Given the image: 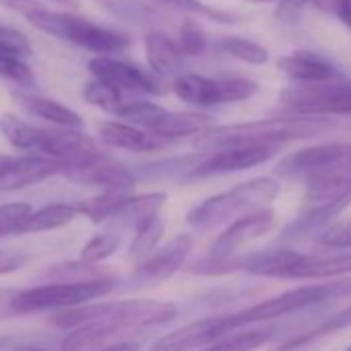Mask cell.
Wrapping results in <instances>:
<instances>
[{
	"instance_id": "cell-1",
	"label": "cell",
	"mask_w": 351,
	"mask_h": 351,
	"mask_svg": "<svg viewBox=\"0 0 351 351\" xmlns=\"http://www.w3.org/2000/svg\"><path fill=\"white\" fill-rule=\"evenodd\" d=\"M176 306L155 300H122L85 304L62 310L52 320L58 326H73L75 330L62 339L60 351H87L101 347L124 330L161 326L176 318Z\"/></svg>"
},
{
	"instance_id": "cell-2",
	"label": "cell",
	"mask_w": 351,
	"mask_h": 351,
	"mask_svg": "<svg viewBox=\"0 0 351 351\" xmlns=\"http://www.w3.org/2000/svg\"><path fill=\"white\" fill-rule=\"evenodd\" d=\"M335 126L328 118H310V116H287V118H265L242 124L211 126L197 134V149H226L240 145H277L281 147L287 141L310 138L326 128Z\"/></svg>"
},
{
	"instance_id": "cell-3",
	"label": "cell",
	"mask_w": 351,
	"mask_h": 351,
	"mask_svg": "<svg viewBox=\"0 0 351 351\" xmlns=\"http://www.w3.org/2000/svg\"><path fill=\"white\" fill-rule=\"evenodd\" d=\"M351 203V145L306 178V213L287 230V234H304L326 223Z\"/></svg>"
},
{
	"instance_id": "cell-4",
	"label": "cell",
	"mask_w": 351,
	"mask_h": 351,
	"mask_svg": "<svg viewBox=\"0 0 351 351\" xmlns=\"http://www.w3.org/2000/svg\"><path fill=\"white\" fill-rule=\"evenodd\" d=\"M25 21L48 36L71 42L73 46L89 50L97 56H112L132 44V38L124 29L101 25L75 13L50 11L42 5L27 13Z\"/></svg>"
},
{
	"instance_id": "cell-5",
	"label": "cell",
	"mask_w": 351,
	"mask_h": 351,
	"mask_svg": "<svg viewBox=\"0 0 351 351\" xmlns=\"http://www.w3.org/2000/svg\"><path fill=\"white\" fill-rule=\"evenodd\" d=\"M279 191H281L279 180L261 176V178L236 184L230 191L209 197L186 215V221L203 230H209L228 221L232 223L248 213L267 209L279 197Z\"/></svg>"
},
{
	"instance_id": "cell-6",
	"label": "cell",
	"mask_w": 351,
	"mask_h": 351,
	"mask_svg": "<svg viewBox=\"0 0 351 351\" xmlns=\"http://www.w3.org/2000/svg\"><path fill=\"white\" fill-rule=\"evenodd\" d=\"M112 289H114V281L106 277L79 279V281L42 285V287L19 291L11 298L9 304H11V310L19 314L54 310V308L71 310V308H79L85 304H93V300L108 295Z\"/></svg>"
},
{
	"instance_id": "cell-7",
	"label": "cell",
	"mask_w": 351,
	"mask_h": 351,
	"mask_svg": "<svg viewBox=\"0 0 351 351\" xmlns=\"http://www.w3.org/2000/svg\"><path fill=\"white\" fill-rule=\"evenodd\" d=\"M176 97L199 108H211L221 104H236L250 99L258 93V85L244 77H205L197 73H180L171 81Z\"/></svg>"
},
{
	"instance_id": "cell-8",
	"label": "cell",
	"mask_w": 351,
	"mask_h": 351,
	"mask_svg": "<svg viewBox=\"0 0 351 351\" xmlns=\"http://www.w3.org/2000/svg\"><path fill=\"white\" fill-rule=\"evenodd\" d=\"M279 104L291 116H351V85H295L279 93Z\"/></svg>"
},
{
	"instance_id": "cell-9",
	"label": "cell",
	"mask_w": 351,
	"mask_h": 351,
	"mask_svg": "<svg viewBox=\"0 0 351 351\" xmlns=\"http://www.w3.org/2000/svg\"><path fill=\"white\" fill-rule=\"evenodd\" d=\"M87 69L97 81L112 85L120 93L122 91L143 93V95H165L167 93V85H163V81L159 77H155L151 71H145L143 66L128 62V60H120V58H112V56H97L89 62Z\"/></svg>"
},
{
	"instance_id": "cell-10",
	"label": "cell",
	"mask_w": 351,
	"mask_h": 351,
	"mask_svg": "<svg viewBox=\"0 0 351 351\" xmlns=\"http://www.w3.org/2000/svg\"><path fill=\"white\" fill-rule=\"evenodd\" d=\"M36 151L42 157L58 161L64 167H75L93 161L95 157L104 155L97 143L81 132L79 128H40Z\"/></svg>"
},
{
	"instance_id": "cell-11",
	"label": "cell",
	"mask_w": 351,
	"mask_h": 351,
	"mask_svg": "<svg viewBox=\"0 0 351 351\" xmlns=\"http://www.w3.org/2000/svg\"><path fill=\"white\" fill-rule=\"evenodd\" d=\"M236 330L232 314L209 316L159 337L149 351H199Z\"/></svg>"
},
{
	"instance_id": "cell-12",
	"label": "cell",
	"mask_w": 351,
	"mask_h": 351,
	"mask_svg": "<svg viewBox=\"0 0 351 351\" xmlns=\"http://www.w3.org/2000/svg\"><path fill=\"white\" fill-rule=\"evenodd\" d=\"M275 223H277V215L269 207L258 209L254 213H248V215L232 221L219 234V238L211 244V258H217V261L234 258V254L240 248H244L246 244L261 240L263 236L273 232Z\"/></svg>"
},
{
	"instance_id": "cell-13",
	"label": "cell",
	"mask_w": 351,
	"mask_h": 351,
	"mask_svg": "<svg viewBox=\"0 0 351 351\" xmlns=\"http://www.w3.org/2000/svg\"><path fill=\"white\" fill-rule=\"evenodd\" d=\"M64 165L42 155H0V191H19L60 173Z\"/></svg>"
},
{
	"instance_id": "cell-14",
	"label": "cell",
	"mask_w": 351,
	"mask_h": 351,
	"mask_svg": "<svg viewBox=\"0 0 351 351\" xmlns=\"http://www.w3.org/2000/svg\"><path fill=\"white\" fill-rule=\"evenodd\" d=\"M277 145H240L217 149L207 155L201 163L195 165V176H215V173H234L244 171L256 165L267 163L277 155Z\"/></svg>"
},
{
	"instance_id": "cell-15",
	"label": "cell",
	"mask_w": 351,
	"mask_h": 351,
	"mask_svg": "<svg viewBox=\"0 0 351 351\" xmlns=\"http://www.w3.org/2000/svg\"><path fill=\"white\" fill-rule=\"evenodd\" d=\"M193 250V236L191 234H178L171 242H167L157 252L149 254L132 273V279L138 285H159L167 281L176 271H178L186 256Z\"/></svg>"
},
{
	"instance_id": "cell-16",
	"label": "cell",
	"mask_w": 351,
	"mask_h": 351,
	"mask_svg": "<svg viewBox=\"0 0 351 351\" xmlns=\"http://www.w3.org/2000/svg\"><path fill=\"white\" fill-rule=\"evenodd\" d=\"M62 171L71 180L89 186H99L104 189V193H128L130 189H134V173L122 163L112 161L108 155H99L83 165L64 167Z\"/></svg>"
},
{
	"instance_id": "cell-17",
	"label": "cell",
	"mask_w": 351,
	"mask_h": 351,
	"mask_svg": "<svg viewBox=\"0 0 351 351\" xmlns=\"http://www.w3.org/2000/svg\"><path fill=\"white\" fill-rule=\"evenodd\" d=\"M277 69L300 85H322L339 79V71L330 60L316 52L295 50L277 60Z\"/></svg>"
},
{
	"instance_id": "cell-18",
	"label": "cell",
	"mask_w": 351,
	"mask_h": 351,
	"mask_svg": "<svg viewBox=\"0 0 351 351\" xmlns=\"http://www.w3.org/2000/svg\"><path fill=\"white\" fill-rule=\"evenodd\" d=\"M343 151H345V143H324V145L306 147L283 157L275 165V173L285 180H298V178L306 180L310 173L337 159Z\"/></svg>"
},
{
	"instance_id": "cell-19",
	"label": "cell",
	"mask_w": 351,
	"mask_h": 351,
	"mask_svg": "<svg viewBox=\"0 0 351 351\" xmlns=\"http://www.w3.org/2000/svg\"><path fill=\"white\" fill-rule=\"evenodd\" d=\"M351 273V250L339 252H300L287 279H330Z\"/></svg>"
},
{
	"instance_id": "cell-20",
	"label": "cell",
	"mask_w": 351,
	"mask_h": 351,
	"mask_svg": "<svg viewBox=\"0 0 351 351\" xmlns=\"http://www.w3.org/2000/svg\"><path fill=\"white\" fill-rule=\"evenodd\" d=\"M211 116L203 112H171L161 108L145 130L157 138H182L201 134L203 130L211 128Z\"/></svg>"
},
{
	"instance_id": "cell-21",
	"label": "cell",
	"mask_w": 351,
	"mask_h": 351,
	"mask_svg": "<svg viewBox=\"0 0 351 351\" xmlns=\"http://www.w3.org/2000/svg\"><path fill=\"white\" fill-rule=\"evenodd\" d=\"M145 54H147V62L151 66V73L159 79L176 75L182 64V60H184L176 40L163 32H157V29H151L145 36Z\"/></svg>"
},
{
	"instance_id": "cell-22",
	"label": "cell",
	"mask_w": 351,
	"mask_h": 351,
	"mask_svg": "<svg viewBox=\"0 0 351 351\" xmlns=\"http://www.w3.org/2000/svg\"><path fill=\"white\" fill-rule=\"evenodd\" d=\"M97 134L101 143H106L108 147L134 151V153H145V151H153L161 147L157 136L128 122H101L97 126Z\"/></svg>"
},
{
	"instance_id": "cell-23",
	"label": "cell",
	"mask_w": 351,
	"mask_h": 351,
	"mask_svg": "<svg viewBox=\"0 0 351 351\" xmlns=\"http://www.w3.org/2000/svg\"><path fill=\"white\" fill-rule=\"evenodd\" d=\"M17 104L27 110L29 114L52 122L58 128H81L83 126V118L71 110L69 106L56 101V99H48V97H40V95H25V93H15Z\"/></svg>"
},
{
	"instance_id": "cell-24",
	"label": "cell",
	"mask_w": 351,
	"mask_h": 351,
	"mask_svg": "<svg viewBox=\"0 0 351 351\" xmlns=\"http://www.w3.org/2000/svg\"><path fill=\"white\" fill-rule=\"evenodd\" d=\"M79 215H81L79 203H54L38 211H32V215L21 226L19 234H40V232L58 230L75 221Z\"/></svg>"
},
{
	"instance_id": "cell-25",
	"label": "cell",
	"mask_w": 351,
	"mask_h": 351,
	"mask_svg": "<svg viewBox=\"0 0 351 351\" xmlns=\"http://www.w3.org/2000/svg\"><path fill=\"white\" fill-rule=\"evenodd\" d=\"M130 195L128 193H101L99 197L87 201V203H79L81 205V215L89 217L93 223H106V221H114L122 215L126 203H128Z\"/></svg>"
},
{
	"instance_id": "cell-26",
	"label": "cell",
	"mask_w": 351,
	"mask_h": 351,
	"mask_svg": "<svg viewBox=\"0 0 351 351\" xmlns=\"http://www.w3.org/2000/svg\"><path fill=\"white\" fill-rule=\"evenodd\" d=\"M165 230V221L159 213L141 219L134 226V240L130 244V258H147L157 248Z\"/></svg>"
},
{
	"instance_id": "cell-27",
	"label": "cell",
	"mask_w": 351,
	"mask_h": 351,
	"mask_svg": "<svg viewBox=\"0 0 351 351\" xmlns=\"http://www.w3.org/2000/svg\"><path fill=\"white\" fill-rule=\"evenodd\" d=\"M153 3H157V5H161L165 9H171V11H178V13L201 15V17H207V19L217 21V23H240V21H246V17L240 15V13L215 9V7L203 3V0H153Z\"/></svg>"
},
{
	"instance_id": "cell-28",
	"label": "cell",
	"mask_w": 351,
	"mask_h": 351,
	"mask_svg": "<svg viewBox=\"0 0 351 351\" xmlns=\"http://www.w3.org/2000/svg\"><path fill=\"white\" fill-rule=\"evenodd\" d=\"M273 328H252V330H242L236 335H228L219 339L217 343L199 349V351H254L263 345H267L273 339Z\"/></svg>"
},
{
	"instance_id": "cell-29",
	"label": "cell",
	"mask_w": 351,
	"mask_h": 351,
	"mask_svg": "<svg viewBox=\"0 0 351 351\" xmlns=\"http://www.w3.org/2000/svg\"><path fill=\"white\" fill-rule=\"evenodd\" d=\"M0 132L19 151H36L40 128L17 118L15 114H5L0 118Z\"/></svg>"
},
{
	"instance_id": "cell-30",
	"label": "cell",
	"mask_w": 351,
	"mask_h": 351,
	"mask_svg": "<svg viewBox=\"0 0 351 351\" xmlns=\"http://www.w3.org/2000/svg\"><path fill=\"white\" fill-rule=\"evenodd\" d=\"M217 50L228 54V56H234L242 62H248V64H265L269 60V50L248 38H242V36H226L217 42Z\"/></svg>"
},
{
	"instance_id": "cell-31",
	"label": "cell",
	"mask_w": 351,
	"mask_h": 351,
	"mask_svg": "<svg viewBox=\"0 0 351 351\" xmlns=\"http://www.w3.org/2000/svg\"><path fill=\"white\" fill-rule=\"evenodd\" d=\"M122 228L120 223L114 221L112 228H106L101 234L93 236L81 250V258L85 263H99V261H106L108 256H112L118 246H120V240H122Z\"/></svg>"
},
{
	"instance_id": "cell-32",
	"label": "cell",
	"mask_w": 351,
	"mask_h": 351,
	"mask_svg": "<svg viewBox=\"0 0 351 351\" xmlns=\"http://www.w3.org/2000/svg\"><path fill=\"white\" fill-rule=\"evenodd\" d=\"M347 326H351V306L343 308L341 312H337L335 316H330L328 320H324L320 326L312 328L310 332L298 335L295 339H289L285 345H281L279 351H293V349H298V347H302V345H306V343H312V341H316V339H320V337L332 335V332H337V330H341V328H347Z\"/></svg>"
},
{
	"instance_id": "cell-33",
	"label": "cell",
	"mask_w": 351,
	"mask_h": 351,
	"mask_svg": "<svg viewBox=\"0 0 351 351\" xmlns=\"http://www.w3.org/2000/svg\"><path fill=\"white\" fill-rule=\"evenodd\" d=\"M83 97H85L87 104H91V106H95V108H99L104 112H110V114H116L124 104L122 93L118 89H114L112 85H108L104 81H97V79H93L91 83L85 85Z\"/></svg>"
},
{
	"instance_id": "cell-34",
	"label": "cell",
	"mask_w": 351,
	"mask_h": 351,
	"mask_svg": "<svg viewBox=\"0 0 351 351\" xmlns=\"http://www.w3.org/2000/svg\"><path fill=\"white\" fill-rule=\"evenodd\" d=\"M176 44H178L182 56H199L201 52L207 50L209 42H207V34L201 29V25L186 17L180 25V34H178V40H176Z\"/></svg>"
},
{
	"instance_id": "cell-35",
	"label": "cell",
	"mask_w": 351,
	"mask_h": 351,
	"mask_svg": "<svg viewBox=\"0 0 351 351\" xmlns=\"http://www.w3.org/2000/svg\"><path fill=\"white\" fill-rule=\"evenodd\" d=\"M0 77L3 79H9L21 87H34L36 85V77H34V71L29 69V64L11 54V52H5L0 50Z\"/></svg>"
},
{
	"instance_id": "cell-36",
	"label": "cell",
	"mask_w": 351,
	"mask_h": 351,
	"mask_svg": "<svg viewBox=\"0 0 351 351\" xmlns=\"http://www.w3.org/2000/svg\"><path fill=\"white\" fill-rule=\"evenodd\" d=\"M29 215H32V207L27 203L0 205V238L9 234H19L21 226Z\"/></svg>"
},
{
	"instance_id": "cell-37",
	"label": "cell",
	"mask_w": 351,
	"mask_h": 351,
	"mask_svg": "<svg viewBox=\"0 0 351 351\" xmlns=\"http://www.w3.org/2000/svg\"><path fill=\"white\" fill-rule=\"evenodd\" d=\"M0 50L11 52L23 60L34 54L27 36L23 32H19L17 27H11V25H0Z\"/></svg>"
},
{
	"instance_id": "cell-38",
	"label": "cell",
	"mask_w": 351,
	"mask_h": 351,
	"mask_svg": "<svg viewBox=\"0 0 351 351\" xmlns=\"http://www.w3.org/2000/svg\"><path fill=\"white\" fill-rule=\"evenodd\" d=\"M318 244L330 250H351V219L326 228L318 236Z\"/></svg>"
},
{
	"instance_id": "cell-39",
	"label": "cell",
	"mask_w": 351,
	"mask_h": 351,
	"mask_svg": "<svg viewBox=\"0 0 351 351\" xmlns=\"http://www.w3.org/2000/svg\"><path fill=\"white\" fill-rule=\"evenodd\" d=\"M29 263V254L13 248H3L0 250V275H9L19 269H23Z\"/></svg>"
},
{
	"instance_id": "cell-40",
	"label": "cell",
	"mask_w": 351,
	"mask_h": 351,
	"mask_svg": "<svg viewBox=\"0 0 351 351\" xmlns=\"http://www.w3.org/2000/svg\"><path fill=\"white\" fill-rule=\"evenodd\" d=\"M306 5H316V0H281V5L277 9V19L291 23L298 19V15L302 13Z\"/></svg>"
},
{
	"instance_id": "cell-41",
	"label": "cell",
	"mask_w": 351,
	"mask_h": 351,
	"mask_svg": "<svg viewBox=\"0 0 351 351\" xmlns=\"http://www.w3.org/2000/svg\"><path fill=\"white\" fill-rule=\"evenodd\" d=\"M316 5L335 13L351 29V0H316Z\"/></svg>"
},
{
	"instance_id": "cell-42",
	"label": "cell",
	"mask_w": 351,
	"mask_h": 351,
	"mask_svg": "<svg viewBox=\"0 0 351 351\" xmlns=\"http://www.w3.org/2000/svg\"><path fill=\"white\" fill-rule=\"evenodd\" d=\"M0 7H5V9H11L15 13H21L23 17L27 13H32L34 9H38L40 5L36 3V0H0Z\"/></svg>"
},
{
	"instance_id": "cell-43",
	"label": "cell",
	"mask_w": 351,
	"mask_h": 351,
	"mask_svg": "<svg viewBox=\"0 0 351 351\" xmlns=\"http://www.w3.org/2000/svg\"><path fill=\"white\" fill-rule=\"evenodd\" d=\"M97 351H138V343L134 341H120V343H114V345H106Z\"/></svg>"
},
{
	"instance_id": "cell-44",
	"label": "cell",
	"mask_w": 351,
	"mask_h": 351,
	"mask_svg": "<svg viewBox=\"0 0 351 351\" xmlns=\"http://www.w3.org/2000/svg\"><path fill=\"white\" fill-rule=\"evenodd\" d=\"M52 3H56L60 7H66V9H77L79 7V0H52Z\"/></svg>"
},
{
	"instance_id": "cell-45",
	"label": "cell",
	"mask_w": 351,
	"mask_h": 351,
	"mask_svg": "<svg viewBox=\"0 0 351 351\" xmlns=\"http://www.w3.org/2000/svg\"><path fill=\"white\" fill-rule=\"evenodd\" d=\"M246 3H254V5H263V3H273V0H246Z\"/></svg>"
},
{
	"instance_id": "cell-46",
	"label": "cell",
	"mask_w": 351,
	"mask_h": 351,
	"mask_svg": "<svg viewBox=\"0 0 351 351\" xmlns=\"http://www.w3.org/2000/svg\"><path fill=\"white\" fill-rule=\"evenodd\" d=\"M5 345H7V339H5V337H0V349H3Z\"/></svg>"
},
{
	"instance_id": "cell-47",
	"label": "cell",
	"mask_w": 351,
	"mask_h": 351,
	"mask_svg": "<svg viewBox=\"0 0 351 351\" xmlns=\"http://www.w3.org/2000/svg\"><path fill=\"white\" fill-rule=\"evenodd\" d=\"M25 351H48V349H25Z\"/></svg>"
},
{
	"instance_id": "cell-48",
	"label": "cell",
	"mask_w": 351,
	"mask_h": 351,
	"mask_svg": "<svg viewBox=\"0 0 351 351\" xmlns=\"http://www.w3.org/2000/svg\"><path fill=\"white\" fill-rule=\"evenodd\" d=\"M345 351H351V345H349V347H347V349H345Z\"/></svg>"
}]
</instances>
